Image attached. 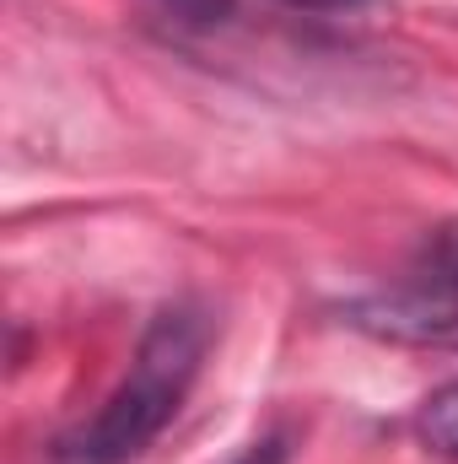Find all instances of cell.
<instances>
[{
    "mask_svg": "<svg viewBox=\"0 0 458 464\" xmlns=\"http://www.w3.org/2000/svg\"><path fill=\"white\" fill-rule=\"evenodd\" d=\"M211 351V314L200 303H167L140 330V346L129 356V372L114 394L81 421L71 438H60V464H135L178 416L189 400L200 367Z\"/></svg>",
    "mask_w": 458,
    "mask_h": 464,
    "instance_id": "1",
    "label": "cell"
},
{
    "mask_svg": "<svg viewBox=\"0 0 458 464\" xmlns=\"http://www.w3.org/2000/svg\"><path fill=\"white\" fill-rule=\"evenodd\" d=\"M345 324L372 335V341H394V346H458V286H410V292H377V297H356L340 308Z\"/></svg>",
    "mask_w": 458,
    "mask_h": 464,
    "instance_id": "2",
    "label": "cell"
},
{
    "mask_svg": "<svg viewBox=\"0 0 458 464\" xmlns=\"http://www.w3.org/2000/svg\"><path fill=\"white\" fill-rule=\"evenodd\" d=\"M415 438L443 454V459H458V378H448L443 389H432L415 411Z\"/></svg>",
    "mask_w": 458,
    "mask_h": 464,
    "instance_id": "3",
    "label": "cell"
},
{
    "mask_svg": "<svg viewBox=\"0 0 458 464\" xmlns=\"http://www.w3.org/2000/svg\"><path fill=\"white\" fill-rule=\"evenodd\" d=\"M421 265H426V281L458 286V222H443V227L426 237V248H421Z\"/></svg>",
    "mask_w": 458,
    "mask_h": 464,
    "instance_id": "4",
    "label": "cell"
},
{
    "mask_svg": "<svg viewBox=\"0 0 458 464\" xmlns=\"http://www.w3.org/2000/svg\"><path fill=\"white\" fill-rule=\"evenodd\" d=\"M232 464H291V438L286 432H264L259 443H248Z\"/></svg>",
    "mask_w": 458,
    "mask_h": 464,
    "instance_id": "5",
    "label": "cell"
},
{
    "mask_svg": "<svg viewBox=\"0 0 458 464\" xmlns=\"http://www.w3.org/2000/svg\"><path fill=\"white\" fill-rule=\"evenodd\" d=\"M275 5H291V11H356L367 0H275Z\"/></svg>",
    "mask_w": 458,
    "mask_h": 464,
    "instance_id": "6",
    "label": "cell"
}]
</instances>
